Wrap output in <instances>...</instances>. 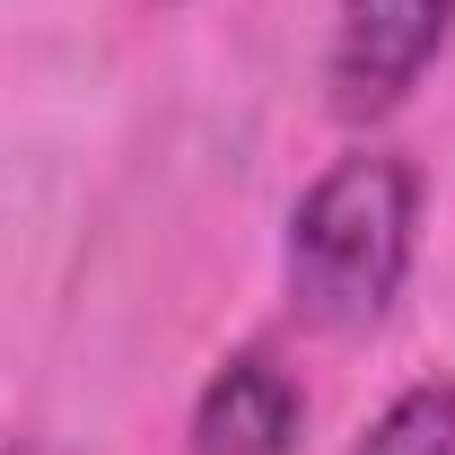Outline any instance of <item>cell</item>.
Masks as SVG:
<instances>
[{
  "instance_id": "6da1fadb",
  "label": "cell",
  "mask_w": 455,
  "mask_h": 455,
  "mask_svg": "<svg viewBox=\"0 0 455 455\" xmlns=\"http://www.w3.org/2000/svg\"><path fill=\"white\" fill-rule=\"evenodd\" d=\"M420 263V167L395 149H350L315 175L289 211L281 281L298 324L315 333H377Z\"/></svg>"
},
{
  "instance_id": "7a4b0ae2",
  "label": "cell",
  "mask_w": 455,
  "mask_h": 455,
  "mask_svg": "<svg viewBox=\"0 0 455 455\" xmlns=\"http://www.w3.org/2000/svg\"><path fill=\"white\" fill-rule=\"evenodd\" d=\"M447 44H455V0H341L333 9V53H324L333 114H350V123L395 114L438 70Z\"/></svg>"
},
{
  "instance_id": "3957f363",
  "label": "cell",
  "mask_w": 455,
  "mask_h": 455,
  "mask_svg": "<svg viewBox=\"0 0 455 455\" xmlns=\"http://www.w3.org/2000/svg\"><path fill=\"white\" fill-rule=\"evenodd\" d=\"M307 429V395L272 350H236L193 395V455H289Z\"/></svg>"
},
{
  "instance_id": "277c9868",
  "label": "cell",
  "mask_w": 455,
  "mask_h": 455,
  "mask_svg": "<svg viewBox=\"0 0 455 455\" xmlns=\"http://www.w3.org/2000/svg\"><path fill=\"white\" fill-rule=\"evenodd\" d=\"M350 455H455V377H420V386H403L368 429H359V447Z\"/></svg>"
},
{
  "instance_id": "5b68a950",
  "label": "cell",
  "mask_w": 455,
  "mask_h": 455,
  "mask_svg": "<svg viewBox=\"0 0 455 455\" xmlns=\"http://www.w3.org/2000/svg\"><path fill=\"white\" fill-rule=\"evenodd\" d=\"M0 455H44V447H27V438H0Z\"/></svg>"
}]
</instances>
